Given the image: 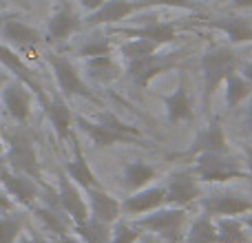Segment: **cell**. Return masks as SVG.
<instances>
[{"label": "cell", "instance_id": "30bf717a", "mask_svg": "<svg viewBox=\"0 0 252 243\" xmlns=\"http://www.w3.org/2000/svg\"><path fill=\"white\" fill-rule=\"evenodd\" d=\"M0 42L16 51H35L42 42V33L18 18H4L0 25Z\"/></svg>", "mask_w": 252, "mask_h": 243}, {"label": "cell", "instance_id": "d4e9b609", "mask_svg": "<svg viewBox=\"0 0 252 243\" xmlns=\"http://www.w3.org/2000/svg\"><path fill=\"white\" fill-rule=\"evenodd\" d=\"M44 111H47V118L51 122L58 139H69L71 137V124H73V113H71L69 104H66L62 97H53V100H47Z\"/></svg>", "mask_w": 252, "mask_h": 243}, {"label": "cell", "instance_id": "8fae6325", "mask_svg": "<svg viewBox=\"0 0 252 243\" xmlns=\"http://www.w3.org/2000/svg\"><path fill=\"white\" fill-rule=\"evenodd\" d=\"M0 102L13 122L27 124L31 115V106H33V93L18 80H7L2 93H0Z\"/></svg>", "mask_w": 252, "mask_h": 243}, {"label": "cell", "instance_id": "7bdbcfd3", "mask_svg": "<svg viewBox=\"0 0 252 243\" xmlns=\"http://www.w3.org/2000/svg\"><path fill=\"white\" fill-rule=\"evenodd\" d=\"M246 170H248V177H252V148H246V161H244Z\"/></svg>", "mask_w": 252, "mask_h": 243}, {"label": "cell", "instance_id": "9a60e30c", "mask_svg": "<svg viewBox=\"0 0 252 243\" xmlns=\"http://www.w3.org/2000/svg\"><path fill=\"white\" fill-rule=\"evenodd\" d=\"M80 29V13L71 4H60L53 9V13L47 20V31H44V40L49 42H64L69 40L75 31Z\"/></svg>", "mask_w": 252, "mask_h": 243}, {"label": "cell", "instance_id": "7c38bea8", "mask_svg": "<svg viewBox=\"0 0 252 243\" xmlns=\"http://www.w3.org/2000/svg\"><path fill=\"white\" fill-rule=\"evenodd\" d=\"M0 186L16 204L27 206V208L33 206L35 199H38V183H35V179L27 177L22 173H16L7 164L4 166L0 164Z\"/></svg>", "mask_w": 252, "mask_h": 243}, {"label": "cell", "instance_id": "5b68a950", "mask_svg": "<svg viewBox=\"0 0 252 243\" xmlns=\"http://www.w3.org/2000/svg\"><path fill=\"white\" fill-rule=\"evenodd\" d=\"M177 64H179L177 53H166V56H159V51H157V53H153V56L130 60L128 64H126V75H128V80L135 84V87L146 89L159 73L173 71Z\"/></svg>", "mask_w": 252, "mask_h": 243}, {"label": "cell", "instance_id": "8992f818", "mask_svg": "<svg viewBox=\"0 0 252 243\" xmlns=\"http://www.w3.org/2000/svg\"><path fill=\"white\" fill-rule=\"evenodd\" d=\"M49 66H51V71H53L58 89H60L64 95H69V97L78 95V97H87V100H95V95L91 93L89 84L84 82L82 75H80L78 66L66 56H56V53L49 56Z\"/></svg>", "mask_w": 252, "mask_h": 243}, {"label": "cell", "instance_id": "b9f144b4", "mask_svg": "<svg viewBox=\"0 0 252 243\" xmlns=\"http://www.w3.org/2000/svg\"><path fill=\"white\" fill-rule=\"evenodd\" d=\"M58 243H84L80 237H75V235H71V232H66V235H62V237H58Z\"/></svg>", "mask_w": 252, "mask_h": 243}, {"label": "cell", "instance_id": "603a6c76", "mask_svg": "<svg viewBox=\"0 0 252 243\" xmlns=\"http://www.w3.org/2000/svg\"><path fill=\"white\" fill-rule=\"evenodd\" d=\"M84 73H87L89 80H93L97 84H109L122 75V66L118 64L113 53H109V56L87 58L84 60Z\"/></svg>", "mask_w": 252, "mask_h": 243}, {"label": "cell", "instance_id": "f35d334b", "mask_svg": "<svg viewBox=\"0 0 252 243\" xmlns=\"http://www.w3.org/2000/svg\"><path fill=\"white\" fill-rule=\"evenodd\" d=\"M20 243H51V241H47L42 235H38V232H31V235H25V237H22Z\"/></svg>", "mask_w": 252, "mask_h": 243}, {"label": "cell", "instance_id": "9c48e42d", "mask_svg": "<svg viewBox=\"0 0 252 243\" xmlns=\"http://www.w3.org/2000/svg\"><path fill=\"white\" fill-rule=\"evenodd\" d=\"M201 210L208 213L210 217H241V214L252 210V199L239 192H215V195H204L201 197Z\"/></svg>", "mask_w": 252, "mask_h": 243}, {"label": "cell", "instance_id": "e0dca14e", "mask_svg": "<svg viewBox=\"0 0 252 243\" xmlns=\"http://www.w3.org/2000/svg\"><path fill=\"white\" fill-rule=\"evenodd\" d=\"M84 195H87L89 214H91L93 219L113 226V223L122 217V201H118L102 186L100 188H89V190H84Z\"/></svg>", "mask_w": 252, "mask_h": 243}, {"label": "cell", "instance_id": "60d3db41", "mask_svg": "<svg viewBox=\"0 0 252 243\" xmlns=\"http://www.w3.org/2000/svg\"><path fill=\"white\" fill-rule=\"evenodd\" d=\"M239 73L252 84V62H244V64H239Z\"/></svg>", "mask_w": 252, "mask_h": 243}, {"label": "cell", "instance_id": "7a4b0ae2", "mask_svg": "<svg viewBox=\"0 0 252 243\" xmlns=\"http://www.w3.org/2000/svg\"><path fill=\"white\" fill-rule=\"evenodd\" d=\"M201 82H204V109H210L215 93L219 91V87L223 84V80L228 78V73H232L235 69H239V58L235 56L230 47H215L206 49V53L201 56Z\"/></svg>", "mask_w": 252, "mask_h": 243}, {"label": "cell", "instance_id": "681fc988", "mask_svg": "<svg viewBox=\"0 0 252 243\" xmlns=\"http://www.w3.org/2000/svg\"><path fill=\"white\" fill-rule=\"evenodd\" d=\"M13 2H22V0H13Z\"/></svg>", "mask_w": 252, "mask_h": 243}, {"label": "cell", "instance_id": "836d02e7", "mask_svg": "<svg viewBox=\"0 0 252 243\" xmlns=\"http://www.w3.org/2000/svg\"><path fill=\"white\" fill-rule=\"evenodd\" d=\"M139 237H142V230L135 226L133 221H118L111 226V243H139Z\"/></svg>", "mask_w": 252, "mask_h": 243}, {"label": "cell", "instance_id": "ee69618b", "mask_svg": "<svg viewBox=\"0 0 252 243\" xmlns=\"http://www.w3.org/2000/svg\"><path fill=\"white\" fill-rule=\"evenodd\" d=\"M241 221H244L246 230H248L250 237H252V210H250V213H246V214H241Z\"/></svg>", "mask_w": 252, "mask_h": 243}, {"label": "cell", "instance_id": "ba28073f", "mask_svg": "<svg viewBox=\"0 0 252 243\" xmlns=\"http://www.w3.org/2000/svg\"><path fill=\"white\" fill-rule=\"evenodd\" d=\"M56 197H58V206H60L62 213L71 219L73 226H80V223H84L91 217L82 188L75 182H71V179L66 177V173L60 175V179H58V195Z\"/></svg>", "mask_w": 252, "mask_h": 243}, {"label": "cell", "instance_id": "e575fe53", "mask_svg": "<svg viewBox=\"0 0 252 243\" xmlns=\"http://www.w3.org/2000/svg\"><path fill=\"white\" fill-rule=\"evenodd\" d=\"M22 232L20 214H0V243H13Z\"/></svg>", "mask_w": 252, "mask_h": 243}, {"label": "cell", "instance_id": "ac0fdd59", "mask_svg": "<svg viewBox=\"0 0 252 243\" xmlns=\"http://www.w3.org/2000/svg\"><path fill=\"white\" fill-rule=\"evenodd\" d=\"M75 122H78L80 128L89 135V139L100 148L115 146V144H135V142H139L137 137L126 135V133H122V130L113 128V126L104 124V122H100V120H87V118H82V115H78Z\"/></svg>", "mask_w": 252, "mask_h": 243}, {"label": "cell", "instance_id": "3957f363", "mask_svg": "<svg viewBox=\"0 0 252 243\" xmlns=\"http://www.w3.org/2000/svg\"><path fill=\"white\" fill-rule=\"evenodd\" d=\"M192 173L197 175L201 183H226L232 179H246L248 170L237 157L230 152H199L195 155V168Z\"/></svg>", "mask_w": 252, "mask_h": 243}, {"label": "cell", "instance_id": "ffe728a7", "mask_svg": "<svg viewBox=\"0 0 252 243\" xmlns=\"http://www.w3.org/2000/svg\"><path fill=\"white\" fill-rule=\"evenodd\" d=\"M228 151V137L223 133V126L219 120H213L197 133L195 142L190 146L192 155L199 152H226Z\"/></svg>", "mask_w": 252, "mask_h": 243}, {"label": "cell", "instance_id": "7402d4cb", "mask_svg": "<svg viewBox=\"0 0 252 243\" xmlns=\"http://www.w3.org/2000/svg\"><path fill=\"white\" fill-rule=\"evenodd\" d=\"M64 173H66V177H69L71 182L78 183L82 190H89V188H100V179H97L95 173L91 170V166H89L87 157H84V152H82V148H80L78 142L73 144V157L66 161Z\"/></svg>", "mask_w": 252, "mask_h": 243}, {"label": "cell", "instance_id": "277c9868", "mask_svg": "<svg viewBox=\"0 0 252 243\" xmlns=\"http://www.w3.org/2000/svg\"><path fill=\"white\" fill-rule=\"evenodd\" d=\"M4 164L35 182L42 177V166H40L38 152H35V144L31 135L25 130H16L13 135H9L7 144H4Z\"/></svg>", "mask_w": 252, "mask_h": 243}, {"label": "cell", "instance_id": "ab89813d", "mask_svg": "<svg viewBox=\"0 0 252 243\" xmlns=\"http://www.w3.org/2000/svg\"><path fill=\"white\" fill-rule=\"evenodd\" d=\"M232 11H241V9H252V0H230Z\"/></svg>", "mask_w": 252, "mask_h": 243}, {"label": "cell", "instance_id": "484cf974", "mask_svg": "<svg viewBox=\"0 0 252 243\" xmlns=\"http://www.w3.org/2000/svg\"><path fill=\"white\" fill-rule=\"evenodd\" d=\"M219 235H217V223L215 217H210L208 213L201 210L186 228V237L184 243H217Z\"/></svg>", "mask_w": 252, "mask_h": 243}, {"label": "cell", "instance_id": "44dd1931", "mask_svg": "<svg viewBox=\"0 0 252 243\" xmlns=\"http://www.w3.org/2000/svg\"><path fill=\"white\" fill-rule=\"evenodd\" d=\"M206 25L219 29L221 33H226V38L230 40V44H246L252 42V20L244 16H221L206 20Z\"/></svg>", "mask_w": 252, "mask_h": 243}, {"label": "cell", "instance_id": "cb8c5ba5", "mask_svg": "<svg viewBox=\"0 0 252 243\" xmlns=\"http://www.w3.org/2000/svg\"><path fill=\"white\" fill-rule=\"evenodd\" d=\"M118 33L128 35V38H148L159 42L161 47L177 40V27L175 22H151V25L133 27V29H118Z\"/></svg>", "mask_w": 252, "mask_h": 243}, {"label": "cell", "instance_id": "f1b7e54d", "mask_svg": "<svg viewBox=\"0 0 252 243\" xmlns=\"http://www.w3.org/2000/svg\"><path fill=\"white\" fill-rule=\"evenodd\" d=\"M217 223V243H250L252 237L246 230L241 217H219L215 219Z\"/></svg>", "mask_w": 252, "mask_h": 243}, {"label": "cell", "instance_id": "4fadbf2b", "mask_svg": "<svg viewBox=\"0 0 252 243\" xmlns=\"http://www.w3.org/2000/svg\"><path fill=\"white\" fill-rule=\"evenodd\" d=\"M0 64L13 75V80L22 82L40 102H42V104H47V95H44V91H42V84L35 80L33 71L25 64V60L20 58V53H18L16 49H11L4 42H0Z\"/></svg>", "mask_w": 252, "mask_h": 243}, {"label": "cell", "instance_id": "d590c367", "mask_svg": "<svg viewBox=\"0 0 252 243\" xmlns=\"http://www.w3.org/2000/svg\"><path fill=\"white\" fill-rule=\"evenodd\" d=\"M142 9L146 7H175V9H192L190 0H137Z\"/></svg>", "mask_w": 252, "mask_h": 243}, {"label": "cell", "instance_id": "f546056e", "mask_svg": "<svg viewBox=\"0 0 252 243\" xmlns=\"http://www.w3.org/2000/svg\"><path fill=\"white\" fill-rule=\"evenodd\" d=\"M75 232L84 243H111V226L89 217L84 223L75 226Z\"/></svg>", "mask_w": 252, "mask_h": 243}, {"label": "cell", "instance_id": "5bb4252c", "mask_svg": "<svg viewBox=\"0 0 252 243\" xmlns=\"http://www.w3.org/2000/svg\"><path fill=\"white\" fill-rule=\"evenodd\" d=\"M166 188L164 186H151L139 188L135 192H128V197L122 201V214H128V217H142L146 213H153V210L166 206Z\"/></svg>", "mask_w": 252, "mask_h": 243}, {"label": "cell", "instance_id": "4dcf8cb0", "mask_svg": "<svg viewBox=\"0 0 252 243\" xmlns=\"http://www.w3.org/2000/svg\"><path fill=\"white\" fill-rule=\"evenodd\" d=\"M161 49L159 42L155 40H148V38H128L126 42L120 44V53L126 60H137V58H146V56H153Z\"/></svg>", "mask_w": 252, "mask_h": 243}, {"label": "cell", "instance_id": "8d00e7d4", "mask_svg": "<svg viewBox=\"0 0 252 243\" xmlns=\"http://www.w3.org/2000/svg\"><path fill=\"white\" fill-rule=\"evenodd\" d=\"M13 208H16V201H13L11 197L2 190V186H0V214H2V213H11Z\"/></svg>", "mask_w": 252, "mask_h": 243}, {"label": "cell", "instance_id": "bcb514c9", "mask_svg": "<svg viewBox=\"0 0 252 243\" xmlns=\"http://www.w3.org/2000/svg\"><path fill=\"white\" fill-rule=\"evenodd\" d=\"M0 164H4V144L0 139Z\"/></svg>", "mask_w": 252, "mask_h": 243}, {"label": "cell", "instance_id": "f6af8a7d", "mask_svg": "<svg viewBox=\"0 0 252 243\" xmlns=\"http://www.w3.org/2000/svg\"><path fill=\"white\" fill-rule=\"evenodd\" d=\"M246 128H248V133L252 135V102H250L248 111H246Z\"/></svg>", "mask_w": 252, "mask_h": 243}, {"label": "cell", "instance_id": "74e56055", "mask_svg": "<svg viewBox=\"0 0 252 243\" xmlns=\"http://www.w3.org/2000/svg\"><path fill=\"white\" fill-rule=\"evenodd\" d=\"M75 2H78V7L84 9L87 13H93L95 9L102 7V2H104V0H75Z\"/></svg>", "mask_w": 252, "mask_h": 243}, {"label": "cell", "instance_id": "6da1fadb", "mask_svg": "<svg viewBox=\"0 0 252 243\" xmlns=\"http://www.w3.org/2000/svg\"><path fill=\"white\" fill-rule=\"evenodd\" d=\"M133 223L142 232H151L166 243H184L188 228V208L166 204L161 208L153 210V213L135 217Z\"/></svg>", "mask_w": 252, "mask_h": 243}, {"label": "cell", "instance_id": "83f0119b", "mask_svg": "<svg viewBox=\"0 0 252 243\" xmlns=\"http://www.w3.org/2000/svg\"><path fill=\"white\" fill-rule=\"evenodd\" d=\"M226 89V106L228 109H237L241 102H246L248 97H252V84L244 75L239 73V69H235L232 73H228V78L221 84Z\"/></svg>", "mask_w": 252, "mask_h": 243}, {"label": "cell", "instance_id": "2e32d148", "mask_svg": "<svg viewBox=\"0 0 252 243\" xmlns=\"http://www.w3.org/2000/svg\"><path fill=\"white\" fill-rule=\"evenodd\" d=\"M139 9H142V4H139L137 0H104L100 9H95L93 13H87L84 22H87V27L118 25V22L133 16Z\"/></svg>", "mask_w": 252, "mask_h": 243}, {"label": "cell", "instance_id": "d6a6232c", "mask_svg": "<svg viewBox=\"0 0 252 243\" xmlns=\"http://www.w3.org/2000/svg\"><path fill=\"white\" fill-rule=\"evenodd\" d=\"M35 217H38L40 221L44 223V228L51 230L56 237H62L69 232V226H66V219L69 217L62 213V208L53 210V208H49V206H38V208H35Z\"/></svg>", "mask_w": 252, "mask_h": 243}, {"label": "cell", "instance_id": "4316f807", "mask_svg": "<svg viewBox=\"0 0 252 243\" xmlns=\"http://www.w3.org/2000/svg\"><path fill=\"white\" fill-rule=\"evenodd\" d=\"M155 177H157V170L151 164H146V161H130V164L124 166V175H122L124 188L128 192L151 186Z\"/></svg>", "mask_w": 252, "mask_h": 243}, {"label": "cell", "instance_id": "d6986e66", "mask_svg": "<svg viewBox=\"0 0 252 243\" xmlns=\"http://www.w3.org/2000/svg\"><path fill=\"white\" fill-rule=\"evenodd\" d=\"M164 106H166V118H168V124H182V122H190L195 118V111H192L190 104V93H188L186 80L179 78L177 87L170 95L164 97Z\"/></svg>", "mask_w": 252, "mask_h": 243}, {"label": "cell", "instance_id": "7dc6e473", "mask_svg": "<svg viewBox=\"0 0 252 243\" xmlns=\"http://www.w3.org/2000/svg\"><path fill=\"white\" fill-rule=\"evenodd\" d=\"M4 84H7V75H0V93H2Z\"/></svg>", "mask_w": 252, "mask_h": 243}, {"label": "cell", "instance_id": "52a82bcc", "mask_svg": "<svg viewBox=\"0 0 252 243\" xmlns=\"http://www.w3.org/2000/svg\"><path fill=\"white\" fill-rule=\"evenodd\" d=\"M166 188V201L170 206H179V208H188L190 204L199 201L204 197L201 192V182L192 170H179L173 173L164 183Z\"/></svg>", "mask_w": 252, "mask_h": 243}, {"label": "cell", "instance_id": "1f68e13d", "mask_svg": "<svg viewBox=\"0 0 252 243\" xmlns=\"http://www.w3.org/2000/svg\"><path fill=\"white\" fill-rule=\"evenodd\" d=\"M75 53H78L82 60H87V58H97V56H109V53H113V44H111L109 35L97 31V33L89 35V38L75 49Z\"/></svg>", "mask_w": 252, "mask_h": 243}, {"label": "cell", "instance_id": "c3c4849f", "mask_svg": "<svg viewBox=\"0 0 252 243\" xmlns=\"http://www.w3.org/2000/svg\"><path fill=\"white\" fill-rule=\"evenodd\" d=\"M2 20H4V18H2V16H0V25H2Z\"/></svg>", "mask_w": 252, "mask_h": 243}]
</instances>
